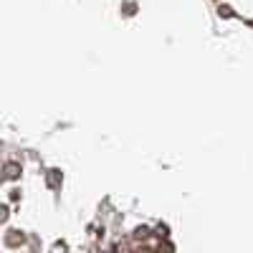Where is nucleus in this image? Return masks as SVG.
Segmentation results:
<instances>
[{
  "mask_svg": "<svg viewBox=\"0 0 253 253\" xmlns=\"http://www.w3.org/2000/svg\"><path fill=\"white\" fill-rule=\"evenodd\" d=\"M61 185V172L58 170H51L48 172V187H58Z\"/></svg>",
  "mask_w": 253,
  "mask_h": 253,
  "instance_id": "2",
  "label": "nucleus"
},
{
  "mask_svg": "<svg viewBox=\"0 0 253 253\" xmlns=\"http://www.w3.org/2000/svg\"><path fill=\"white\" fill-rule=\"evenodd\" d=\"M5 243H8V246H13V248H15V246H20V243H23V233H20V230H10V233L5 236Z\"/></svg>",
  "mask_w": 253,
  "mask_h": 253,
  "instance_id": "1",
  "label": "nucleus"
},
{
  "mask_svg": "<svg viewBox=\"0 0 253 253\" xmlns=\"http://www.w3.org/2000/svg\"><path fill=\"white\" fill-rule=\"evenodd\" d=\"M134 238H139V241H144V238H150V228H137V233H134Z\"/></svg>",
  "mask_w": 253,
  "mask_h": 253,
  "instance_id": "4",
  "label": "nucleus"
},
{
  "mask_svg": "<svg viewBox=\"0 0 253 253\" xmlns=\"http://www.w3.org/2000/svg\"><path fill=\"white\" fill-rule=\"evenodd\" d=\"M5 175H8V177H18V175H20V167H18L15 162H10V165L5 167Z\"/></svg>",
  "mask_w": 253,
  "mask_h": 253,
  "instance_id": "3",
  "label": "nucleus"
},
{
  "mask_svg": "<svg viewBox=\"0 0 253 253\" xmlns=\"http://www.w3.org/2000/svg\"><path fill=\"white\" fill-rule=\"evenodd\" d=\"M157 253H175V248H172V243H160Z\"/></svg>",
  "mask_w": 253,
  "mask_h": 253,
  "instance_id": "5",
  "label": "nucleus"
},
{
  "mask_svg": "<svg viewBox=\"0 0 253 253\" xmlns=\"http://www.w3.org/2000/svg\"><path fill=\"white\" fill-rule=\"evenodd\" d=\"M5 220H8V208L0 205V223H5Z\"/></svg>",
  "mask_w": 253,
  "mask_h": 253,
  "instance_id": "6",
  "label": "nucleus"
},
{
  "mask_svg": "<svg viewBox=\"0 0 253 253\" xmlns=\"http://www.w3.org/2000/svg\"><path fill=\"white\" fill-rule=\"evenodd\" d=\"M157 233L165 238V236H167V225H160V228H157Z\"/></svg>",
  "mask_w": 253,
  "mask_h": 253,
  "instance_id": "8",
  "label": "nucleus"
},
{
  "mask_svg": "<svg viewBox=\"0 0 253 253\" xmlns=\"http://www.w3.org/2000/svg\"><path fill=\"white\" fill-rule=\"evenodd\" d=\"M220 15H225V18H230V15H233V10H230L228 5H223V8H220Z\"/></svg>",
  "mask_w": 253,
  "mask_h": 253,
  "instance_id": "7",
  "label": "nucleus"
}]
</instances>
